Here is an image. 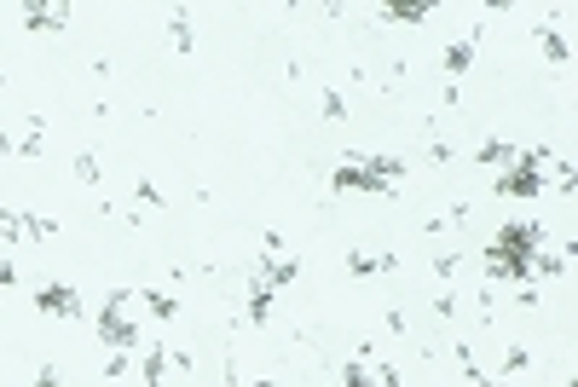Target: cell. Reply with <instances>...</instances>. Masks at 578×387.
Segmentation results:
<instances>
[{
	"label": "cell",
	"instance_id": "6da1fadb",
	"mask_svg": "<svg viewBox=\"0 0 578 387\" xmlns=\"http://www.w3.org/2000/svg\"><path fill=\"white\" fill-rule=\"evenodd\" d=\"M35 307L53 312V318H81V312H88V307H81V295H76L70 284H41V289H35Z\"/></svg>",
	"mask_w": 578,
	"mask_h": 387
},
{
	"label": "cell",
	"instance_id": "7a4b0ae2",
	"mask_svg": "<svg viewBox=\"0 0 578 387\" xmlns=\"http://www.w3.org/2000/svg\"><path fill=\"white\" fill-rule=\"evenodd\" d=\"M133 307L151 312L156 324H174V318H180V301L168 295V289H139V295H133Z\"/></svg>",
	"mask_w": 578,
	"mask_h": 387
},
{
	"label": "cell",
	"instance_id": "3957f363",
	"mask_svg": "<svg viewBox=\"0 0 578 387\" xmlns=\"http://www.w3.org/2000/svg\"><path fill=\"white\" fill-rule=\"evenodd\" d=\"M515 156H521V151H515L509 139H486V144H481V156H474V162H481V168H498V174H503V168H509Z\"/></svg>",
	"mask_w": 578,
	"mask_h": 387
},
{
	"label": "cell",
	"instance_id": "277c9868",
	"mask_svg": "<svg viewBox=\"0 0 578 387\" xmlns=\"http://www.w3.org/2000/svg\"><path fill=\"white\" fill-rule=\"evenodd\" d=\"M64 18H70L64 6H23V23H29V29H64Z\"/></svg>",
	"mask_w": 578,
	"mask_h": 387
},
{
	"label": "cell",
	"instance_id": "5b68a950",
	"mask_svg": "<svg viewBox=\"0 0 578 387\" xmlns=\"http://www.w3.org/2000/svg\"><path fill=\"white\" fill-rule=\"evenodd\" d=\"M474 64V41H451L446 46V76H451V87H457V76Z\"/></svg>",
	"mask_w": 578,
	"mask_h": 387
},
{
	"label": "cell",
	"instance_id": "8992f818",
	"mask_svg": "<svg viewBox=\"0 0 578 387\" xmlns=\"http://www.w3.org/2000/svg\"><path fill=\"white\" fill-rule=\"evenodd\" d=\"M538 46H544L549 64H567V41H561V35L549 29V23H538Z\"/></svg>",
	"mask_w": 578,
	"mask_h": 387
},
{
	"label": "cell",
	"instance_id": "52a82bcc",
	"mask_svg": "<svg viewBox=\"0 0 578 387\" xmlns=\"http://www.w3.org/2000/svg\"><path fill=\"white\" fill-rule=\"evenodd\" d=\"M168 35H174V46H180V53H191V41H197V35H191L186 12H174V23H168Z\"/></svg>",
	"mask_w": 578,
	"mask_h": 387
},
{
	"label": "cell",
	"instance_id": "ba28073f",
	"mask_svg": "<svg viewBox=\"0 0 578 387\" xmlns=\"http://www.w3.org/2000/svg\"><path fill=\"white\" fill-rule=\"evenodd\" d=\"M382 18H393V23H423L428 6H382Z\"/></svg>",
	"mask_w": 578,
	"mask_h": 387
},
{
	"label": "cell",
	"instance_id": "9c48e42d",
	"mask_svg": "<svg viewBox=\"0 0 578 387\" xmlns=\"http://www.w3.org/2000/svg\"><path fill=\"white\" fill-rule=\"evenodd\" d=\"M76 174L88 179V185H98V156L93 151H81V162H76Z\"/></svg>",
	"mask_w": 578,
	"mask_h": 387
},
{
	"label": "cell",
	"instance_id": "30bf717a",
	"mask_svg": "<svg viewBox=\"0 0 578 387\" xmlns=\"http://www.w3.org/2000/svg\"><path fill=\"white\" fill-rule=\"evenodd\" d=\"M324 116H330V122H341V116H348V99H341V93H324Z\"/></svg>",
	"mask_w": 578,
	"mask_h": 387
},
{
	"label": "cell",
	"instance_id": "8fae6325",
	"mask_svg": "<svg viewBox=\"0 0 578 387\" xmlns=\"http://www.w3.org/2000/svg\"><path fill=\"white\" fill-rule=\"evenodd\" d=\"M35 387H58V365H41V370H35Z\"/></svg>",
	"mask_w": 578,
	"mask_h": 387
}]
</instances>
